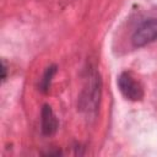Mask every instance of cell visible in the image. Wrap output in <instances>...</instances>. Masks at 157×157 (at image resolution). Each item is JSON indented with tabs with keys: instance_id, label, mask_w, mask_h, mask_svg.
Listing matches in <instances>:
<instances>
[{
	"instance_id": "1",
	"label": "cell",
	"mask_w": 157,
	"mask_h": 157,
	"mask_svg": "<svg viewBox=\"0 0 157 157\" xmlns=\"http://www.w3.org/2000/svg\"><path fill=\"white\" fill-rule=\"evenodd\" d=\"M99 97H101L99 74L96 70H92L91 72H88L86 86L81 96V108L86 110L88 114L92 112H96L98 102H99Z\"/></svg>"
},
{
	"instance_id": "6",
	"label": "cell",
	"mask_w": 157,
	"mask_h": 157,
	"mask_svg": "<svg viewBox=\"0 0 157 157\" xmlns=\"http://www.w3.org/2000/svg\"><path fill=\"white\" fill-rule=\"evenodd\" d=\"M2 76H1V78H2V81H5L6 80V64H5V61L2 60Z\"/></svg>"
},
{
	"instance_id": "5",
	"label": "cell",
	"mask_w": 157,
	"mask_h": 157,
	"mask_svg": "<svg viewBox=\"0 0 157 157\" xmlns=\"http://www.w3.org/2000/svg\"><path fill=\"white\" fill-rule=\"evenodd\" d=\"M55 72H56V66H55V65H52V66L47 67L45 72L43 74V77L40 78V82H39V90H40L42 92H47V91L49 90L50 82H52V80H53V77H54V75H55Z\"/></svg>"
},
{
	"instance_id": "3",
	"label": "cell",
	"mask_w": 157,
	"mask_h": 157,
	"mask_svg": "<svg viewBox=\"0 0 157 157\" xmlns=\"http://www.w3.org/2000/svg\"><path fill=\"white\" fill-rule=\"evenodd\" d=\"M157 40V18H150L142 22L134 32L131 42L134 47H144Z\"/></svg>"
},
{
	"instance_id": "4",
	"label": "cell",
	"mask_w": 157,
	"mask_h": 157,
	"mask_svg": "<svg viewBox=\"0 0 157 157\" xmlns=\"http://www.w3.org/2000/svg\"><path fill=\"white\" fill-rule=\"evenodd\" d=\"M59 126V121L56 119V115L54 114L50 105L44 104L40 112V129L42 134L45 136H52L56 132Z\"/></svg>"
},
{
	"instance_id": "2",
	"label": "cell",
	"mask_w": 157,
	"mask_h": 157,
	"mask_svg": "<svg viewBox=\"0 0 157 157\" xmlns=\"http://www.w3.org/2000/svg\"><path fill=\"white\" fill-rule=\"evenodd\" d=\"M118 87L119 91L121 92V94L132 102H137L141 101L144 97V88L141 86V83L132 76L131 72L129 71H124L118 76Z\"/></svg>"
}]
</instances>
